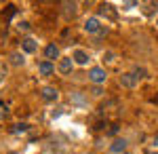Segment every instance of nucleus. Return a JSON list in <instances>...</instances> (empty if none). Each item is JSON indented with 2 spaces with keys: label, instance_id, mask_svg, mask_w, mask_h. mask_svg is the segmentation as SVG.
<instances>
[{
  "label": "nucleus",
  "instance_id": "obj_13",
  "mask_svg": "<svg viewBox=\"0 0 158 154\" xmlns=\"http://www.w3.org/2000/svg\"><path fill=\"white\" fill-rule=\"evenodd\" d=\"M11 63L13 66H23V55L21 53H11Z\"/></svg>",
  "mask_w": 158,
  "mask_h": 154
},
{
  "label": "nucleus",
  "instance_id": "obj_23",
  "mask_svg": "<svg viewBox=\"0 0 158 154\" xmlns=\"http://www.w3.org/2000/svg\"><path fill=\"white\" fill-rule=\"evenodd\" d=\"M148 154H158V152H148Z\"/></svg>",
  "mask_w": 158,
  "mask_h": 154
},
{
  "label": "nucleus",
  "instance_id": "obj_12",
  "mask_svg": "<svg viewBox=\"0 0 158 154\" xmlns=\"http://www.w3.org/2000/svg\"><path fill=\"white\" fill-rule=\"evenodd\" d=\"M99 13H101V15H108L112 19H116V11H114L112 4H101V6H99Z\"/></svg>",
  "mask_w": 158,
  "mask_h": 154
},
{
  "label": "nucleus",
  "instance_id": "obj_1",
  "mask_svg": "<svg viewBox=\"0 0 158 154\" xmlns=\"http://www.w3.org/2000/svg\"><path fill=\"white\" fill-rule=\"evenodd\" d=\"M89 78H91V83H95L99 87V84H103L106 83V70L103 68H91V72H89Z\"/></svg>",
  "mask_w": 158,
  "mask_h": 154
},
{
  "label": "nucleus",
  "instance_id": "obj_2",
  "mask_svg": "<svg viewBox=\"0 0 158 154\" xmlns=\"http://www.w3.org/2000/svg\"><path fill=\"white\" fill-rule=\"evenodd\" d=\"M101 28H103V25L99 24V19H95V17H91V19H86V21H85V30L89 32V34H99Z\"/></svg>",
  "mask_w": 158,
  "mask_h": 154
},
{
  "label": "nucleus",
  "instance_id": "obj_10",
  "mask_svg": "<svg viewBox=\"0 0 158 154\" xmlns=\"http://www.w3.org/2000/svg\"><path fill=\"white\" fill-rule=\"evenodd\" d=\"M44 57H47V59H57V57H59V49H57V45H47V49H44Z\"/></svg>",
  "mask_w": 158,
  "mask_h": 154
},
{
  "label": "nucleus",
  "instance_id": "obj_4",
  "mask_svg": "<svg viewBox=\"0 0 158 154\" xmlns=\"http://www.w3.org/2000/svg\"><path fill=\"white\" fill-rule=\"evenodd\" d=\"M40 95H42V99H44V101H55V99L59 97V93H57V89H55V87H44V89L40 91Z\"/></svg>",
  "mask_w": 158,
  "mask_h": 154
},
{
  "label": "nucleus",
  "instance_id": "obj_24",
  "mask_svg": "<svg viewBox=\"0 0 158 154\" xmlns=\"http://www.w3.org/2000/svg\"><path fill=\"white\" fill-rule=\"evenodd\" d=\"M9 154H17V152H9Z\"/></svg>",
  "mask_w": 158,
  "mask_h": 154
},
{
  "label": "nucleus",
  "instance_id": "obj_19",
  "mask_svg": "<svg viewBox=\"0 0 158 154\" xmlns=\"http://www.w3.org/2000/svg\"><path fill=\"white\" fill-rule=\"evenodd\" d=\"M118 129H120V127H118L116 122H114V125H110V129H108V135H116V133H118Z\"/></svg>",
  "mask_w": 158,
  "mask_h": 154
},
{
  "label": "nucleus",
  "instance_id": "obj_22",
  "mask_svg": "<svg viewBox=\"0 0 158 154\" xmlns=\"http://www.w3.org/2000/svg\"><path fill=\"white\" fill-rule=\"evenodd\" d=\"M91 93H93V95H101V93H103V91H101V87H95V89H93Z\"/></svg>",
  "mask_w": 158,
  "mask_h": 154
},
{
  "label": "nucleus",
  "instance_id": "obj_8",
  "mask_svg": "<svg viewBox=\"0 0 158 154\" xmlns=\"http://www.w3.org/2000/svg\"><path fill=\"white\" fill-rule=\"evenodd\" d=\"M36 40H34V38H23V40H21V49H23L25 53H34V51H36Z\"/></svg>",
  "mask_w": 158,
  "mask_h": 154
},
{
  "label": "nucleus",
  "instance_id": "obj_15",
  "mask_svg": "<svg viewBox=\"0 0 158 154\" xmlns=\"http://www.w3.org/2000/svg\"><path fill=\"white\" fill-rule=\"evenodd\" d=\"M131 74H133L137 80H139V78H146V70H143V68H139V66H137V68H135V70L131 72Z\"/></svg>",
  "mask_w": 158,
  "mask_h": 154
},
{
  "label": "nucleus",
  "instance_id": "obj_3",
  "mask_svg": "<svg viewBox=\"0 0 158 154\" xmlns=\"http://www.w3.org/2000/svg\"><path fill=\"white\" fill-rule=\"evenodd\" d=\"M74 68V59L72 57H63V59H59V66H57V70L61 72V74H70Z\"/></svg>",
  "mask_w": 158,
  "mask_h": 154
},
{
  "label": "nucleus",
  "instance_id": "obj_18",
  "mask_svg": "<svg viewBox=\"0 0 158 154\" xmlns=\"http://www.w3.org/2000/svg\"><path fill=\"white\" fill-rule=\"evenodd\" d=\"M72 101H74V104H80V106H82V104H85V97H82L80 93H72Z\"/></svg>",
  "mask_w": 158,
  "mask_h": 154
},
{
  "label": "nucleus",
  "instance_id": "obj_9",
  "mask_svg": "<svg viewBox=\"0 0 158 154\" xmlns=\"http://www.w3.org/2000/svg\"><path fill=\"white\" fill-rule=\"evenodd\" d=\"M110 150H112L114 154L124 152V150H127V139H114V143L110 146Z\"/></svg>",
  "mask_w": 158,
  "mask_h": 154
},
{
  "label": "nucleus",
  "instance_id": "obj_20",
  "mask_svg": "<svg viewBox=\"0 0 158 154\" xmlns=\"http://www.w3.org/2000/svg\"><path fill=\"white\" fill-rule=\"evenodd\" d=\"M4 76H6V66H4V63H0V83L4 80Z\"/></svg>",
  "mask_w": 158,
  "mask_h": 154
},
{
  "label": "nucleus",
  "instance_id": "obj_11",
  "mask_svg": "<svg viewBox=\"0 0 158 154\" xmlns=\"http://www.w3.org/2000/svg\"><path fill=\"white\" fill-rule=\"evenodd\" d=\"M61 6L65 9V11H63V13H65V17H74L76 11H78V4H76V2H63Z\"/></svg>",
  "mask_w": 158,
  "mask_h": 154
},
{
  "label": "nucleus",
  "instance_id": "obj_21",
  "mask_svg": "<svg viewBox=\"0 0 158 154\" xmlns=\"http://www.w3.org/2000/svg\"><path fill=\"white\" fill-rule=\"evenodd\" d=\"M19 30L27 32V30H30V24H27V21H21V24H19Z\"/></svg>",
  "mask_w": 158,
  "mask_h": 154
},
{
  "label": "nucleus",
  "instance_id": "obj_5",
  "mask_svg": "<svg viewBox=\"0 0 158 154\" xmlns=\"http://www.w3.org/2000/svg\"><path fill=\"white\" fill-rule=\"evenodd\" d=\"M38 72H40L42 76H51V74L55 72V66H53L49 59H44V61H40V63H38Z\"/></svg>",
  "mask_w": 158,
  "mask_h": 154
},
{
  "label": "nucleus",
  "instance_id": "obj_16",
  "mask_svg": "<svg viewBox=\"0 0 158 154\" xmlns=\"http://www.w3.org/2000/svg\"><path fill=\"white\" fill-rule=\"evenodd\" d=\"M15 13H17V9H15V4H9V6L4 9V17H6V19H11V17L15 15Z\"/></svg>",
  "mask_w": 158,
  "mask_h": 154
},
{
  "label": "nucleus",
  "instance_id": "obj_14",
  "mask_svg": "<svg viewBox=\"0 0 158 154\" xmlns=\"http://www.w3.org/2000/svg\"><path fill=\"white\" fill-rule=\"evenodd\" d=\"M27 129H30V125H27V122H17V125L13 127V133H25Z\"/></svg>",
  "mask_w": 158,
  "mask_h": 154
},
{
  "label": "nucleus",
  "instance_id": "obj_6",
  "mask_svg": "<svg viewBox=\"0 0 158 154\" xmlns=\"http://www.w3.org/2000/svg\"><path fill=\"white\" fill-rule=\"evenodd\" d=\"M72 59H74V63H78V66H86L89 63V55H86L85 51H74V55H72Z\"/></svg>",
  "mask_w": 158,
  "mask_h": 154
},
{
  "label": "nucleus",
  "instance_id": "obj_7",
  "mask_svg": "<svg viewBox=\"0 0 158 154\" xmlns=\"http://www.w3.org/2000/svg\"><path fill=\"white\" fill-rule=\"evenodd\" d=\"M120 84L127 87V89H133L135 84H137V78H135L133 74H122L120 76Z\"/></svg>",
  "mask_w": 158,
  "mask_h": 154
},
{
  "label": "nucleus",
  "instance_id": "obj_17",
  "mask_svg": "<svg viewBox=\"0 0 158 154\" xmlns=\"http://www.w3.org/2000/svg\"><path fill=\"white\" fill-rule=\"evenodd\" d=\"M9 116V106L4 101H0V118H6Z\"/></svg>",
  "mask_w": 158,
  "mask_h": 154
}]
</instances>
